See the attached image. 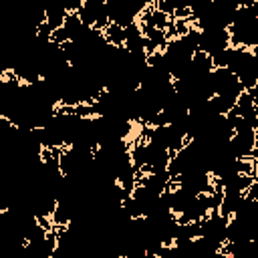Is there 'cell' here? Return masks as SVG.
Returning <instances> with one entry per match:
<instances>
[{
  "mask_svg": "<svg viewBox=\"0 0 258 258\" xmlns=\"http://www.w3.org/2000/svg\"><path fill=\"white\" fill-rule=\"evenodd\" d=\"M103 34H105V38H107V42L109 44H113V46H125V26H121V24H117V22H111L105 30H103Z\"/></svg>",
  "mask_w": 258,
  "mask_h": 258,
  "instance_id": "obj_1",
  "label": "cell"
}]
</instances>
